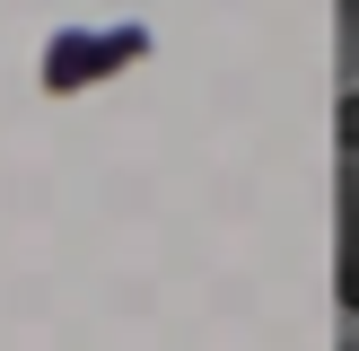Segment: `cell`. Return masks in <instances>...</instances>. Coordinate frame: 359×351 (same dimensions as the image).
Returning <instances> with one entry per match:
<instances>
[{"mask_svg": "<svg viewBox=\"0 0 359 351\" xmlns=\"http://www.w3.org/2000/svg\"><path fill=\"white\" fill-rule=\"evenodd\" d=\"M351 27H359V18H351Z\"/></svg>", "mask_w": 359, "mask_h": 351, "instance_id": "obj_2", "label": "cell"}, {"mask_svg": "<svg viewBox=\"0 0 359 351\" xmlns=\"http://www.w3.org/2000/svg\"><path fill=\"white\" fill-rule=\"evenodd\" d=\"M333 351H359V298H351L342 316H333Z\"/></svg>", "mask_w": 359, "mask_h": 351, "instance_id": "obj_1", "label": "cell"}]
</instances>
